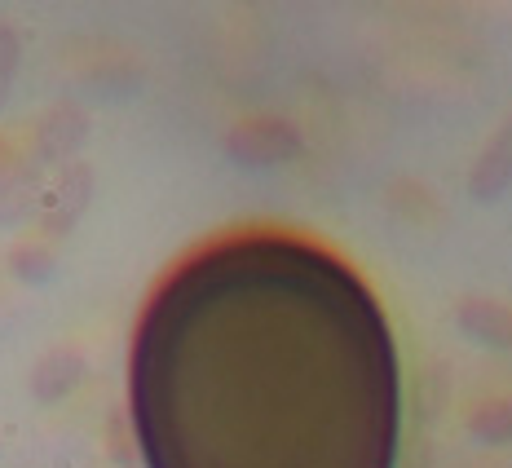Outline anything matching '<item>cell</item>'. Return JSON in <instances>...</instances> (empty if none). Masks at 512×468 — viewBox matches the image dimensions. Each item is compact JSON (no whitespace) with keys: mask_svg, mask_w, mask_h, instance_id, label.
Segmentation results:
<instances>
[{"mask_svg":"<svg viewBox=\"0 0 512 468\" xmlns=\"http://www.w3.org/2000/svg\"><path fill=\"white\" fill-rule=\"evenodd\" d=\"M137 424L155 468H393L398 349L340 257L239 234L142 323Z\"/></svg>","mask_w":512,"mask_h":468,"instance_id":"6da1fadb","label":"cell"},{"mask_svg":"<svg viewBox=\"0 0 512 468\" xmlns=\"http://www.w3.org/2000/svg\"><path fill=\"white\" fill-rule=\"evenodd\" d=\"M93 168L84 164V159H76V164L58 168L49 182V195H45V208H40L36 226H31V234H40V239L49 243H62L71 230L80 226V217L89 212L93 204Z\"/></svg>","mask_w":512,"mask_h":468,"instance_id":"7a4b0ae2","label":"cell"},{"mask_svg":"<svg viewBox=\"0 0 512 468\" xmlns=\"http://www.w3.org/2000/svg\"><path fill=\"white\" fill-rule=\"evenodd\" d=\"M84 142H89V115H84V106L58 102L40 115L27 155L36 159L40 168H67V164H76V151Z\"/></svg>","mask_w":512,"mask_h":468,"instance_id":"3957f363","label":"cell"},{"mask_svg":"<svg viewBox=\"0 0 512 468\" xmlns=\"http://www.w3.org/2000/svg\"><path fill=\"white\" fill-rule=\"evenodd\" d=\"M45 173L49 168H40L31 155H23L9 168V177L0 182V226H27V221L40 217L45 195H49Z\"/></svg>","mask_w":512,"mask_h":468,"instance_id":"277c9868","label":"cell"},{"mask_svg":"<svg viewBox=\"0 0 512 468\" xmlns=\"http://www.w3.org/2000/svg\"><path fill=\"white\" fill-rule=\"evenodd\" d=\"M84 371H89V363H84V349L80 345H49L45 354L31 363V376H27V389L36 402H62L71 389L84 380Z\"/></svg>","mask_w":512,"mask_h":468,"instance_id":"5b68a950","label":"cell"},{"mask_svg":"<svg viewBox=\"0 0 512 468\" xmlns=\"http://www.w3.org/2000/svg\"><path fill=\"white\" fill-rule=\"evenodd\" d=\"M9 270L23 283H45L53 270H58V243L40 239V234H23V239L9 248Z\"/></svg>","mask_w":512,"mask_h":468,"instance_id":"8992f818","label":"cell"},{"mask_svg":"<svg viewBox=\"0 0 512 468\" xmlns=\"http://www.w3.org/2000/svg\"><path fill=\"white\" fill-rule=\"evenodd\" d=\"M18 67H23V31L14 23H0V111H5L9 93H14Z\"/></svg>","mask_w":512,"mask_h":468,"instance_id":"52a82bcc","label":"cell"},{"mask_svg":"<svg viewBox=\"0 0 512 468\" xmlns=\"http://www.w3.org/2000/svg\"><path fill=\"white\" fill-rule=\"evenodd\" d=\"M230 146L239 155H252V159H265V155H279L283 151V133L274 124H248L230 137Z\"/></svg>","mask_w":512,"mask_h":468,"instance_id":"ba28073f","label":"cell"},{"mask_svg":"<svg viewBox=\"0 0 512 468\" xmlns=\"http://www.w3.org/2000/svg\"><path fill=\"white\" fill-rule=\"evenodd\" d=\"M106 455H111V460H120V464H133L137 460V455H133V433H128L124 416L106 420Z\"/></svg>","mask_w":512,"mask_h":468,"instance_id":"9c48e42d","label":"cell"},{"mask_svg":"<svg viewBox=\"0 0 512 468\" xmlns=\"http://www.w3.org/2000/svg\"><path fill=\"white\" fill-rule=\"evenodd\" d=\"M23 155H27V151H18V146H14V137H9V133H0V182H5V177H9V168H14Z\"/></svg>","mask_w":512,"mask_h":468,"instance_id":"30bf717a","label":"cell"}]
</instances>
